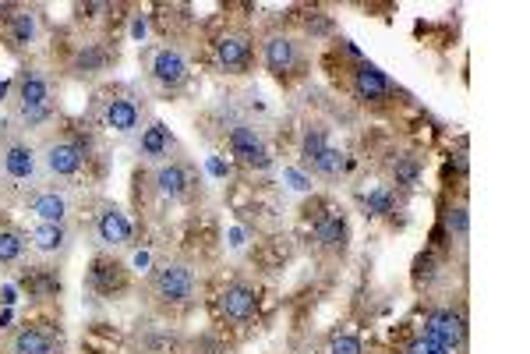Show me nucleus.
Returning a JSON list of instances; mask_svg holds the SVG:
<instances>
[{
  "instance_id": "1a4fd4ad",
  "label": "nucleus",
  "mask_w": 530,
  "mask_h": 354,
  "mask_svg": "<svg viewBox=\"0 0 530 354\" xmlns=\"http://www.w3.org/2000/svg\"><path fill=\"white\" fill-rule=\"evenodd\" d=\"M251 36L248 32H223L216 39V64H220L223 75H244L251 68Z\"/></svg>"
},
{
  "instance_id": "7ed1b4c3",
  "label": "nucleus",
  "mask_w": 530,
  "mask_h": 354,
  "mask_svg": "<svg viewBox=\"0 0 530 354\" xmlns=\"http://www.w3.org/2000/svg\"><path fill=\"white\" fill-rule=\"evenodd\" d=\"M149 294L156 305L163 308H184L195 301L198 294V277L195 270H191L188 262L181 259H170L163 262V266H156L149 277Z\"/></svg>"
},
{
  "instance_id": "423d86ee",
  "label": "nucleus",
  "mask_w": 530,
  "mask_h": 354,
  "mask_svg": "<svg viewBox=\"0 0 530 354\" xmlns=\"http://www.w3.org/2000/svg\"><path fill=\"white\" fill-rule=\"evenodd\" d=\"M262 61H265V68H269V75L294 78L304 64L301 43H297L294 36H287V32H269L262 43Z\"/></svg>"
},
{
  "instance_id": "20e7f679",
  "label": "nucleus",
  "mask_w": 530,
  "mask_h": 354,
  "mask_svg": "<svg viewBox=\"0 0 530 354\" xmlns=\"http://www.w3.org/2000/svg\"><path fill=\"white\" fill-rule=\"evenodd\" d=\"M424 337L446 347L449 354L467 347V316L456 305H432L424 312Z\"/></svg>"
},
{
  "instance_id": "f3484780",
  "label": "nucleus",
  "mask_w": 530,
  "mask_h": 354,
  "mask_svg": "<svg viewBox=\"0 0 530 354\" xmlns=\"http://www.w3.org/2000/svg\"><path fill=\"white\" fill-rule=\"evenodd\" d=\"M152 185H156L159 199H184L191 188V174L181 160H163L152 170Z\"/></svg>"
},
{
  "instance_id": "5701e85b",
  "label": "nucleus",
  "mask_w": 530,
  "mask_h": 354,
  "mask_svg": "<svg viewBox=\"0 0 530 354\" xmlns=\"http://www.w3.org/2000/svg\"><path fill=\"white\" fill-rule=\"evenodd\" d=\"M308 167L315 170L318 177H326V181H340V177L347 174V153L336 146H326L315 160L308 163Z\"/></svg>"
},
{
  "instance_id": "aec40b11",
  "label": "nucleus",
  "mask_w": 530,
  "mask_h": 354,
  "mask_svg": "<svg viewBox=\"0 0 530 354\" xmlns=\"http://www.w3.org/2000/svg\"><path fill=\"white\" fill-rule=\"evenodd\" d=\"M39 36H43V25H39V15L32 8H22L18 15H11V22H8L11 47L29 50V47H36V43H39Z\"/></svg>"
},
{
  "instance_id": "2eb2a0df",
  "label": "nucleus",
  "mask_w": 530,
  "mask_h": 354,
  "mask_svg": "<svg viewBox=\"0 0 530 354\" xmlns=\"http://www.w3.org/2000/svg\"><path fill=\"white\" fill-rule=\"evenodd\" d=\"M29 248L36 255H46V259H57V255H68L71 245H75V231L68 224H36L29 234Z\"/></svg>"
},
{
  "instance_id": "bb28decb",
  "label": "nucleus",
  "mask_w": 530,
  "mask_h": 354,
  "mask_svg": "<svg viewBox=\"0 0 530 354\" xmlns=\"http://www.w3.org/2000/svg\"><path fill=\"white\" fill-rule=\"evenodd\" d=\"M329 146V139H326V128H318V124H311L308 131H304V139H301V156H304V163H311L315 160L322 149Z\"/></svg>"
},
{
  "instance_id": "f257e3e1",
  "label": "nucleus",
  "mask_w": 530,
  "mask_h": 354,
  "mask_svg": "<svg viewBox=\"0 0 530 354\" xmlns=\"http://www.w3.org/2000/svg\"><path fill=\"white\" fill-rule=\"evenodd\" d=\"M11 107L22 128H39L53 117L57 103H53V85L50 78L39 68H25L15 82V96H11Z\"/></svg>"
},
{
  "instance_id": "9d476101",
  "label": "nucleus",
  "mask_w": 530,
  "mask_h": 354,
  "mask_svg": "<svg viewBox=\"0 0 530 354\" xmlns=\"http://www.w3.org/2000/svg\"><path fill=\"white\" fill-rule=\"evenodd\" d=\"M227 146L237 160H244L248 167H269V149H265L262 131L248 121H237L227 135Z\"/></svg>"
},
{
  "instance_id": "412c9836",
  "label": "nucleus",
  "mask_w": 530,
  "mask_h": 354,
  "mask_svg": "<svg viewBox=\"0 0 530 354\" xmlns=\"http://www.w3.org/2000/svg\"><path fill=\"white\" fill-rule=\"evenodd\" d=\"M29 238L15 227H0V270H11V266H22L25 255H29Z\"/></svg>"
},
{
  "instance_id": "a211bd4d",
  "label": "nucleus",
  "mask_w": 530,
  "mask_h": 354,
  "mask_svg": "<svg viewBox=\"0 0 530 354\" xmlns=\"http://www.w3.org/2000/svg\"><path fill=\"white\" fill-rule=\"evenodd\" d=\"M315 245L322 248L326 255H343L350 245V224L343 220L340 213L322 216L315 224Z\"/></svg>"
},
{
  "instance_id": "7c9ffc66",
  "label": "nucleus",
  "mask_w": 530,
  "mask_h": 354,
  "mask_svg": "<svg viewBox=\"0 0 530 354\" xmlns=\"http://www.w3.org/2000/svg\"><path fill=\"white\" fill-rule=\"evenodd\" d=\"M400 354H449V351H446V347L435 344V340H428V337H424V333H421V337L407 340Z\"/></svg>"
},
{
  "instance_id": "6e6552de",
  "label": "nucleus",
  "mask_w": 530,
  "mask_h": 354,
  "mask_svg": "<svg viewBox=\"0 0 530 354\" xmlns=\"http://www.w3.org/2000/svg\"><path fill=\"white\" fill-rule=\"evenodd\" d=\"M29 213L36 224H68L71 220V195L57 185H39L29 195Z\"/></svg>"
},
{
  "instance_id": "c85d7f7f",
  "label": "nucleus",
  "mask_w": 530,
  "mask_h": 354,
  "mask_svg": "<svg viewBox=\"0 0 530 354\" xmlns=\"http://www.w3.org/2000/svg\"><path fill=\"white\" fill-rule=\"evenodd\" d=\"M326 354H364V344L354 337V333H336V337L329 340Z\"/></svg>"
},
{
  "instance_id": "4be33fe9",
  "label": "nucleus",
  "mask_w": 530,
  "mask_h": 354,
  "mask_svg": "<svg viewBox=\"0 0 530 354\" xmlns=\"http://www.w3.org/2000/svg\"><path fill=\"white\" fill-rule=\"evenodd\" d=\"M89 280H92V287H96L99 294H117V291H124V284H128V277H124V266H121V262H110V259H99L96 266H92Z\"/></svg>"
},
{
  "instance_id": "0eeeda50",
  "label": "nucleus",
  "mask_w": 530,
  "mask_h": 354,
  "mask_svg": "<svg viewBox=\"0 0 530 354\" xmlns=\"http://www.w3.org/2000/svg\"><path fill=\"white\" fill-rule=\"evenodd\" d=\"M350 93L364 107H382L396 96V85L386 78V71H379L375 64H357L354 78H350Z\"/></svg>"
},
{
  "instance_id": "f03ea898",
  "label": "nucleus",
  "mask_w": 530,
  "mask_h": 354,
  "mask_svg": "<svg viewBox=\"0 0 530 354\" xmlns=\"http://www.w3.org/2000/svg\"><path fill=\"white\" fill-rule=\"evenodd\" d=\"M0 181L15 192L32 195L43 181V163H39V149L29 146L25 139H8L0 146Z\"/></svg>"
},
{
  "instance_id": "39448f33",
  "label": "nucleus",
  "mask_w": 530,
  "mask_h": 354,
  "mask_svg": "<svg viewBox=\"0 0 530 354\" xmlns=\"http://www.w3.org/2000/svg\"><path fill=\"white\" fill-rule=\"evenodd\" d=\"M85 160H89V153H85V146L75 139H50L39 149L43 177H53V181H71V177H78Z\"/></svg>"
},
{
  "instance_id": "393cba45",
  "label": "nucleus",
  "mask_w": 530,
  "mask_h": 354,
  "mask_svg": "<svg viewBox=\"0 0 530 354\" xmlns=\"http://www.w3.org/2000/svg\"><path fill=\"white\" fill-rule=\"evenodd\" d=\"M446 227H449V238L456 241V245H467V238H470V213H467V206L463 202H456V206H449V213H446Z\"/></svg>"
},
{
  "instance_id": "f8f14e48",
  "label": "nucleus",
  "mask_w": 530,
  "mask_h": 354,
  "mask_svg": "<svg viewBox=\"0 0 530 354\" xmlns=\"http://www.w3.org/2000/svg\"><path fill=\"white\" fill-rule=\"evenodd\" d=\"M255 312H258V291L251 284H227L220 291V316L227 319V323H234V326H244V323H251L255 319Z\"/></svg>"
},
{
  "instance_id": "c756f323",
  "label": "nucleus",
  "mask_w": 530,
  "mask_h": 354,
  "mask_svg": "<svg viewBox=\"0 0 530 354\" xmlns=\"http://www.w3.org/2000/svg\"><path fill=\"white\" fill-rule=\"evenodd\" d=\"M364 206L371 216H386L393 209V195H389V188H375L371 195H364Z\"/></svg>"
},
{
  "instance_id": "2f4dec72",
  "label": "nucleus",
  "mask_w": 530,
  "mask_h": 354,
  "mask_svg": "<svg viewBox=\"0 0 530 354\" xmlns=\"http://www.w3.org/2000/svg\"><path fill=\"white\" fill-rule=\"evenodd\" d=\"M8 89H11L8 82H0V100H4V96H8Z\"/></svg>"
},
{
  "instance_id": "ddd939ff",
  "label": "nucleus",
  "mask_w": 530,
  "mask_h": 354,
  "mask_svg": "<svg viewBox=\"0 0 530 354\" xmlns=\"http://www.w3.org/2000/svg\"><path fill=\"white\" fill-rule=\"evenodd\" d=\"M92 231L103 248H128L135 231H131V220L117 206H99L96 220H92Z\"/></svg>"
},
{
  "instance_id": "cd10ccee",
  "label": "nucleus",
  "mask_w": 530,
  "mask_h": 354,
  "mask_svg": "<svg viewBox=\"0 0 530 354\" xmlns=\"http://www.w3.org/2000/svg\"><path fill=\"white\" fill-rule=\"evenodd\" d=\"M393 177H396V185L403 188H414L417 185V177H421V167H417L410 156H400V160L393 163Z\"/></svg>"
},
{
  "instance_id": "6ab92c4d",
  "label": "nucleus",
  "mask_w": 530,
  "mask_h": 354,
  "mask_svg": "<svg viewBox=\"0 0 530 354\" xmlns=\"http://www.w3.org/2000/svg\"><path fill=\"white\" fill-rule=\"evenodd\" d=\"M170 149H174V135L163 121H152L149 128H142V139H138V153L149 163L170 160Z\"/></svg>"
},
{
  "instance_id": "4468645a",
  "label": "nucleus",
  "mask_w": 530,
  "mask_h": 354,
  "mask_svg": "<svg viewBox=\"0 0 530 354\" xmlns=\"http://www.w3.org/2000/svg\"><path fill=\"white\" fill-rule=\"evenodd\" d=\"M99 121L114 135H131L142 124V107L131 96H106L103 107H99Z\"/></svg>"
},
{
  "instance_id": "9b49d317",
  "label": "nucleus",
  "mask_w": 530,
  "mask_h": 354,
  "mask_svg": "<svg viewBox=\"0 0 530 354\" xmlns=\"http://www.w3.org/2000/svg\"><path fill=\"white\" fill-rule=\"evenodd\" d=\"M149 75H152V82L163 85V89H181V85L188 82V75H191L184 50L159 47L156 54H152V61H149Z\"/></svg>"
},
{
  "instance_id": "dca6fc26",
  "label": "nucleus",
  "mask_w": 530,
  "mask_h": 354,
  "mask_svg": "<svg viewBox=\"0 0 530 354\" xmlns=\"http://www.w3.org/2000/svg\"><path fill=\"white\" fill-rule=\"evenodd\" d=\"M8 354H61V337L46 326H18L8 337Z\"/></svg>"
},
{
  "instance_id": "b1692460",
  "label": "nucleus",
  "mask_w": 530,
  "mask_h": 354,
  "mask_svg": "<svg viewBox=\"0 0 530 354\" xmlns=\"http://www.w3.org/2000/svg\"><path fill=\"white\" fill-rule=\"evenodd\" d=\"M138 351L142 354H177L181 351V337L170 330H149L138 337Z\"/></svg>"
},
{
  "instance_id": "a878e982",
  "label": "nucleus",
  "mask_w": 530,
  "mask_h": 354,
  "mask_svg": "<svg viewBox=\"0 0 530 354\" xmlns=\"http://www.w3.org/2000/svg\"><path fill=\"white\" fill-rule=\"evenodd\" d=\"M106 68V54L96 47V43H89V47L82 50V54L75 57V71L78 75H96V71Z\"/></svg>"
}]
</instances>
